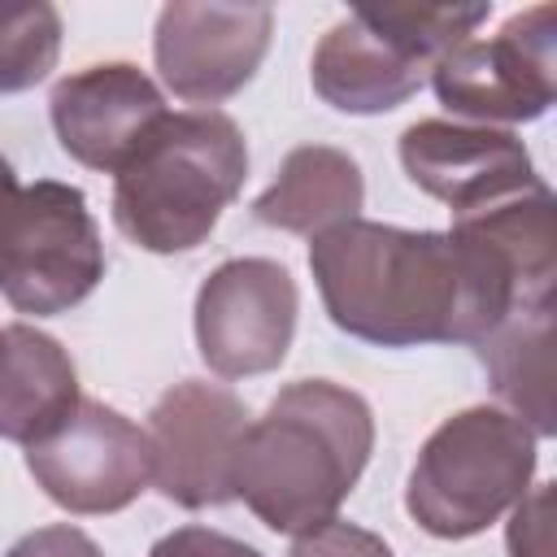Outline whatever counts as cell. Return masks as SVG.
<instances>
[{
  "label": "cell",
  "instance_id": "d6986e66",
  "mask_svg": "<svg viewBox=\"0 0 557 557\" xmlns=\"http://www.w3.org/2000/svg\"><path fill=\"white\" fill-rule=\"evenodd\" d=\"M509 557H553V483L527 487V496L509 513L505 531Z\"/></svg>",
  "mask_w": 557,
  "mask_h": 557
},
{
  "label": "cell",
  "instance_id": "e0dca14e",
  "mask_svg": "<svg viewBox=\"0 0 557 557\" xmlns=\"http://www.w3.org/2000/svg\"><path fill=\"white\" fill-rule=\"evenodd\" d=\"M479 352H483L492 387L509 405V413L535 440L553 435V426H557V409H553V305L513 309L479 344Z\"/></svg>",
  "mask_w": 557,
  "mask_h": 557
},
{
  "label": "cell",
  "instance_id": "2e32d148",
  "mask_svg": "<svg viewBox=\"0 0 557 557\" xmlns=\"http://www.w3.org/2000/svg\"><path fill=\"white\" fill-rule=\"evenodd\" d=\"M457 231L474 235L479 244H487L500 265L513 278L518 305L522 309H540L553 305V287H557V205L553 191L540 183L535 191H522L513 200L487 205L479 213L453 218Z\"/></svg>",
  "mask_w": 557,
  "mask_h": 557
},
{
  "label": "cell",
  "instance_id": "8fae6325",
  "mask_svg": "<svg viewBox=\"0 0 557 557\" xmlns=\"http://www.w3.org/2000/svg\"><path fill=\"white\" fill-rule=\"evenodd\" d=\"M400 165L413 187L444 200L453 218L540 187L527 144L500 126L422 117L400 135Z\"/></svg>",
  "mask_w": 557,
  "mask_h": 557
},
{
  "label": "cell",
  "instance_id": "7402d4cb",
  "mask_svg": "<svg viewBox=\"0 0 557 557\" xmlns=\"http://www.w3.org/2000/svg\"><path fill=\"white\" fill-rule=\"evenodd\" d=\"M4 557H104V553L87 531L57 522V527H39V531L22 535Z\"/></svg>",
  "mask_w": 557,
  "mask_h": 557
},
{
  "label": "cell",
  "instance_id": "ffe728a7",
  "mask_svg": "<svg viewBox=\"0 0 557 557\" xmlns=\"http://www.w3.org/2000/svg\"><path fill=\"white\" fill-rule=\"evenodd\" d=\"M287 557H392V548H387L383 535H374L357 522L331 518V522L296 535Z\"/></svg>",
  "mask_w": 557,
  "mask_h": 557
},
{
  "label": "cell",
  "instance_id": "277c9868",
  "mask_svg": "<svg viewBox=\"0 0 557 557\" xmlns=\"http://www.w3.org/2000/svg\"><path fill=\"white\" fill-rule=\"evenodd\" d=\"M531 474L535 435L496 405H470L426 435L405 509L435 540H470L527 496Z\"/></svg>",
  "mask_w": 557,
  "mask_h": 557
},
{
  "label": "cell",
  "instance_id": "5b68a950",
  "mask_svg": "<svg viewBox=\"0 0 557 557\" xmlns=\"http://www.w3.org/2000/svg\"><path fill=\"white\" fill-rule=\"evenodd\" d=\"M100 278L104 244L78 187L39 178L0 200V296L17 313H65Z\"/></svg>",
  "mask_w": 557,
  "mask_h": 557
},
{
  "label": "cell",
  "instance_id": "52a82bcc",
  "mask_svg": "<svg viewBox=\"0 0 557 557\" xmlns=\"http://www.w3.org/2000/svg\"><path fill=\"white\" fill-rule=\"evenodd\" d=\"M26 470L70 513H117L152 487V440L126 413L78 400L61 426L26 444Z\"/></svg>",
  "mask_w": 557,
  "mask_h": 557
},
{
  "label": "cell",
  "instance_id": "9c48e42d",
  "mask_svg": "<svg viewBox=\"0 0 557 557\" xmlns=\"http://www.w3.org/2000/svg\"><path fill=\"white\" fill-rule=\"evenodd\" d=\"M244 426L248 409L231 387L200 379L174 383L144 426L152 440V487L183 509L235 500L231 461Z\"/></svg>",
  "mask_w": 557,
  "mask_h": 557
},
{
  "label": "cell",
  "instance_id": "3957f363",
  "mask_svg": "<svg viewBox=\"0 0 557 557\" xmlns=\"http://www.w3.org/2000/svg\"><path fill=\"white\" fill-rule=\"evenodd\" d=\"M248 174L244 131L218 109L165 113L117 170L113 222L144 252H191L209 239Z\"/></svg>",
  "mask_w": 557,
  "mask_h": 557
},
{
  "label": "cell",
  "instance_id": "8992f818",
  "mask_svg": "<svg viewBox=\"0 0 557 557\" xmlns=\"http://www.w3.org/2000/svg\"><path fill=\"white\" fill-rule=\"evenodd\" d=\"M440 104L474 126L535 122L557 96V9L513 13L500 35L466 39L431 70Z\"/></svg>",
  "mask_w": 557,
  "mask_h": 557
},
{
  "label": "cell",
  "instance_id": "ba28073f",
  "mask_svg": "<svg viewBox=\"0 0 557 557\" xmlns=\"http://www.w3.org/2000/svg\"><path fill=\"white\" fill-rule=\"evenodd\" d=\"M296 278L270 257L222 261L196 292V344L218 379H252L283 366L296 335Z\"/></svg>",
  "mask_w": 557,
  "mask_h": 557
},
{
  "label": "cell",
  "instance_id": "7c38bea8",
  "mask_svg": "<svg viewBox=\"0 0 557 557\" xmlns=\"http://www.w3.org/2000/svg\"><path fill=\"white\" fill-rule=\"evenodd\" d=\"M48 113L61 148L78 165L117 174L170 109L161 87L139 65L100 61L61 78L52 87Z\"/></svg>",
  "mask_w": 557,
  "mask_h": 557
},
{
  "label": "cell",
  "instance_id": "6da1fadb",
  "mask_svg": "<svg viewBox=\"0 0 557 557\" xmlns=\"http://www.w3.org/2000/svg\"><path fill=\"white\" fill-rule=\"evenodd\" d=\"M331 322L379 348L483 344L518 305L500 257L466 231L339 222L309 244Z\"/></svg>",
  "mask_w": 557,
  "mask_h": 557
},
{
  "label": "cell",
  "instance_id": "ac0fdd59",
  "mask_svg": "<svg viewBox=\"0 0 557 557\" xmlns=\"http://www.w3.org/2000/svg\"><path fill=\"white\" fill-rule=\"evenodd\" d=\"M61 52V13L44 0L0 4V96L44 83Z\"/></svg>",
  "mask_w": 557,
  "mask_h": 557
},
{
  "label": "cell",
  "instance_id": "44dd1931",
  "mask_svg": "<svg viewBox=\"0 0 557 557\" xmlns=\"http://www.w3.org/2000/svg\"><path fill=\"white\" fill-rule=\"evenodd\" d=\"M148 557H261V553L252 544L231 540V535L209 531V527H178V531L161 535Z\"/></svg>",
  "mask_w": 557,
  "mask_h": 557
},
{
  "label": "cell",
  "instance_id": "30bf717a",
  "mask_svg": "<svg viewBox=\"0 0 557 557\" xmlns=\"http://www.w3.org/2000/svg\"><path fill=\"white\" fill-rule=\"evenodd\" d=\"M274 35L265 4H191L174 0L157 13L152 57L161 83L187 104H218L261 70Z\"/></svg>",
  "mask_w": 557,
  "mask_h": 557
},
{
  "label": "cell",
  "instance_id": "603a6c76",
  "mask_svg": "<svg viewBox=\"0 0 557 557\" xmlns=\"http://www.w3.org/2000/svg\"><path fill=\"white\" fill-rule=\"evenodd\" d=\"M13 187H17V178H13V165H9L4 157H0V200H4V196H9Z\"/></svg>",
  "mask_w": 557,
  "mask_h": 557
},
{
  "label": "cell",
  "instance_id": "7a4b0ae2",
  "mask_svg": "<svg viewBox=\"0 0 557 557\" xmlns=\"http://www.w3.org/2000/svg\"><path fill=\"white\" fill-rule=\"evenodd\" d=\"M370 405L331 379H300L244 426L231 461V487L270 531L296 540L339 513L370 461Z\"/></svg>",
  "mask_w": 557,
  "mask_h": 557
},
{
  "label": "cell",
  "instance_id": "4fadbf2b",
  "mask_svg": "<svg viewBox=\"0 0 557 557\" xmlns=\"http://www.w3.org/2000/svg\"><path fill=\"white\" fill-rule=\"evenodd\" d=\"M431 61L387 26L379 4H361L339 17L313 48V91L339 113H387L418 96Z\"/></svg>",
  "mask_w": 557,
  "mask_h": 557
},
{
  "label": "cell",
  "instance_id": "5bb4252c",
  "mask_svg": "<svg viewBox=\"0 0 557 557\" xmlns=\"http://www.w3.org/2000/svg\"><path fill=\"white\" fill-rule=\"evenodd\" d=\"M78 400V370L52 335L26 322L0 326V440L35 444L61 426Z\"/></svg>",
  "mask_w": 557,
  "mask_h": 557
},
{
  "label": "cell",
  "instance_id": "9a60e30c",
  "mask_svg": "<svg viewBox=\"0 0 557 557\" xmlns=\"http://www.w3.org/2000/svg\"><path fill=\"white\" fill-rule=\"evenodd\" d=\"M366 200L361 165L331 144L292 148L278 165V178L252 200V218L292 231V235H322L339 222H352Z\"/></svg>",
  "mask_w": 557,
  "mask_h": 557
}]
</instances>
